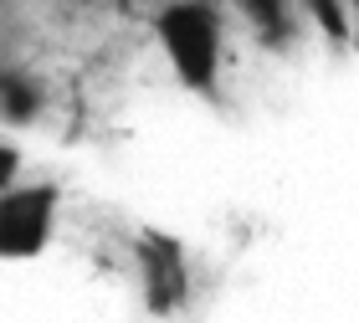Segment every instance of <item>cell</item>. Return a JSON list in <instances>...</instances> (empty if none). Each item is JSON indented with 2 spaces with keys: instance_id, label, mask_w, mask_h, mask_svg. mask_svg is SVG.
<instances>
[{
  "instance_id": "1",
  "label": "cell",
  "mask_w": 359,
  "mask_h": 323,
  "mask_svg": "<svg viewBox=\"0 0 359 323\" xmlns=\"http://www.w3.org/2000/svg\"><path fill=\"white\" fill-rule=\"evenodd\" d=\"M154 41L165 52L170 72L190 92H201V98L216 92L226 31H221V11L210 0H170V6H159L154 11Z\"/></svg>"
},
{
  "instance_id": "2",
  "label": "cell",
  "mask_w": 359,
  "mask_h": 323,
  "mask_svg": "<svg viewBox=\"0 0 359 323\" xmlns=\"http://www.w3.org/2000/svg\"><path fill=\"white\" fill-rule=\"evenodd\" d=\"M57 205H62V190L52 180L0 190V262L41 256L46 241H52V226H57Z\"/></svg>"
},
{
  "instance_id": "3",
  "label": "cell",
  "mask_w": 359,
  "mask_h": 323,
  "mask_svg": "<svg viewBox=\"0 0 359 323\" xmlns=\"http://www.w3.org/2000/svg\"><path fill=\"white\" fill-rule=\"evenodd\" d=\"M134 262H139L144 308H149L154 318L185 313V303H190V256H185V247H180V236L144 226V231L134 236Z\"/></svg>"
},
{
  "instance_id": "4",
  "label": "cell",
  "mask_w": 359,
  "mask_h": 323,
  "mask_svg": "<svg viewBox=\"0 0 359 323\" xmlns=\"http://www.w3.org/2000/svg\"><path fill=\"white\" fill-rule=\"evenodd\" d=\"M41 108H46V88H41L31 72H21V67H6V72H0V123L26 128V123L41 118Z\"/></svg>"
},
{
  "instance_id": "5",
  "label": "cell",
  "mask_w": 359,
  "mask_h": 323,
  "mask_svg": "<svg viewBox=\"0 0 359 323\" xmlns=\"http://www.w3.org/2000/svg\"><path fill=\"white\" fill-rule=\"evenodd\" d=\"M231 6L247 15V26L257 31V41H267V46H277L283 52L287 46V36H292V0H231Z\"/></svg>"
},
{
  "instance_id": "6",
  "label": "cell",
  "mask_w": 359,
  "mask_h": 323,
  "mask_svg": "<svg viewBox=\"0 0 359 323\" xmlns=\"http://www.w3.org/2000/svg\"><path fill=\"white\" fill-rule=\"evenodd\" d=\"M308 21H313L323 31V41H334V46H344L354 36V15H349V0H292Z\"/></svg>"
},
{
  "instance_id": "7",
  "label": "cell",
  "mask_w": 359,
  "mask_h": 323,
  "mask_svg": "<svg viewBox=\"0 0 359 323\" xmlns=\"http://www.w3.org/2000/svg\"><path fill=\"white\" fill-rule=\"evenodd\" d=\"M21 185V149L15 144H0V190Z\"/></svg>"
}]
</instances>
